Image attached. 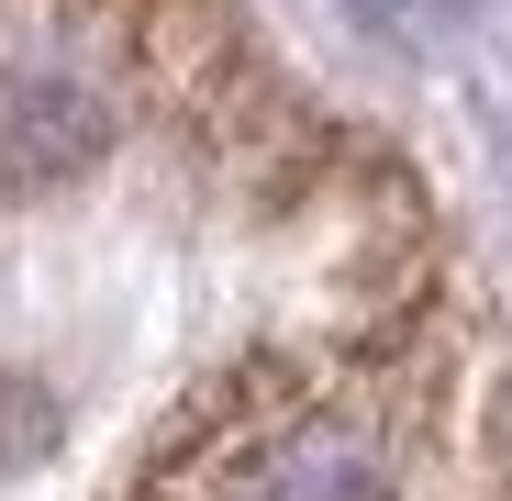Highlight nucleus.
<instances>
[{"mask_svg":"<svg viewBox=\"0 0 512 501\" xmlns=\"http://www.w3.org/2000/svg\"><path fill=\"white\" fill-rule=\"evenodd\" d=\"M190 501H379V468L346 435H245Z\"/></svg>","mask_w":512,"mask_h":501,"instance_id":"obj_2","label":"nucleus"},{"mask_svg":"<svg viewBox=\"0 0 512 501\" xmlns=\"http://www.w3.org/2000/svg\"><path fill=\"white\" fill-rule=\"evenodd\" d=\"M112 156V112L56 67H23L0 78V201H45L67 179H90Z\"/></svg>","mask_w":512,"mask_h":501,"instance_id":"obj_1","label":"nucleus"}]
</instances>
